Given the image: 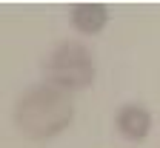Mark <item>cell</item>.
I'll return each mask as SVG.
<instances>
[{
  "label": "cell",
  "mask_w": 160,
  "mask_h": 148,
  "mask_svg": "<svg viewBox=\"0 0 160 148\" xmlns=\"http://www.w3.org/2000/svg\"><path fill=\"white\" fill-rule=\"evenodd\" d=\"M74 117V103L72 97L46 83V86L29 88L14 105V122L17 128L32 140H52L66 128Z\"/></svg>",
  "instance_id": "1"
},
{
  "label": "cell",
  "mask_w": 160,
  "mask_h": 148,
  "mask_svg": "<svg viewBox=\"0 0 160 148\" xmlns=\"http://www.w3.org/2000/svg\"><path fill=\"white\" fill-rule=\"evenodd\" d=\"M46 74L52 80V86L63 88V91H77V88H86L94 80V60L83 43L63 40L49 54Z\"/></svg>",
  "instance_id": "2"
},
{
  "label": "cell",
  "mask_w": 160,
  "mask_h": 148,
  "mask_svg": "<svg viewBox=\"0 0 160 148\" xmlns=\"http://www.w3.org/2000/svg\"><path fill=\"white\" fill-rule=\"evenodd\" d=\"M114 122H117V131L126 140H146V134L152 131V114L143 105H134V103L123 105V108L117 111Z\"/></svg>",
  "instance_id": "3"
},
{
  "label": "cell",
  "mask_w": 160,
  "mask_h": 148,
  "mask_svg": "<svg viewBox=\"0 0 160 148\" xmlns=\"http://www.w3.org/2000/svg\"><path fill=\"white\" fill-rule=\"evenodd\" d=\"M69 20H72V26H74L77 31H83V34H97L100 29L106 26V20H109V9L100 6V3H80V6L72 9Z\"/></svg>",
  "instance_id": "4"
}]
</instances>
